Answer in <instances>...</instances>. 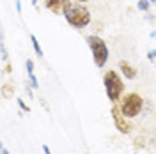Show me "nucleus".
Returning <instances> with one entry per match:
<instances>
[{"instance_id":"nucleus-1","label":"nucleus","mask_w":156,"mask_h":154,"mask_svg":"<svg viewBox=\"0 0 156 154\" xmlns=\"http://www.w3.org/2000/svg\"><path fill=\"white\" fill-rule=\"evenodd\" d=\"M103 87H105V92H107V97L110 99L112 105H117L121 101V97L124 96V82L121 75L110 69L103 75Z\"/></svg>"},{"instance_id":"nucleus-2","label":"nucleus","mask_w":156,"mask_h":154,"mask_svg":"<svg viewBox=\"0 0 156 154\" xmlns=\"http://www.w3.org/2000/svg\"><path fill=\"white\" fill-rule=\"evenodd\" d=\"M62 16L75 29H83L90 23V11L83 4H71Z\"/></svg>"},{"instance_id":"nucleus-3","label":"nucleus","mask_w":156,"mask_h":154,"mask_svg":"<svg viewBox=\"0 0 156 154\" xmlns=\"http://www.w3.org/2000/svg\"><path fill=\"white\" fill-rule=\"evenodd\" d=\"M87 41L89 48H90V53H92V60H94V66L96 68H105L108 62V57H110V51H108V46L107 43L103 41V39L96 36V34H92V36H87L85 37Z\"/></svg>"},{"instance_id":"nucleus-4","label":"nucleus","mask_w":156,"mask_h":154,"mask_svg":"<svg viewBox=\"0 0 156 154\" xmlns=\"http://www.w3.org/2000/svg\"><path fill=\"white\" fill-rule=\"evenodd\" d=\"M117 105H119V110H121L122 115L128 117V119H133V117H136L142 112L144 97L140 96L138 92H128V94H124L121 97V101Z\"/></svg>"},{"instance_id":"nucleus-5","label":"nucleus","mask_w":156,"mask_h":154,"mask_svg":"<svg viewBox=\"0 0 156 154\" xmlns=\"http://www.w3.org/2000/svg\"><path fill=\"white\" fill-rule=\"evenodd\" d=\"M110 115H112V121H114V126L119 133L122 135H129L133 131V126L129 122V119L124 117L119 110V105H112V110H110Z\"/></svg>"},{"instance_id":"nucleus-6","label":"nucleus","mask_w":156,"mask_h":154,"mask_svg":"<svg viewBox=\"0 0 156 154\" xmlns=\"http://www.w3.org/2000/svg\"><path fill=\"white\" fill-rule=\"evenodd\" d=\"M71 5V0H44V7L53 14H64Z\"/></svg>"},{"instance_id":"nucleus-7","label":"nucleus","mask_w":156,"mask_h":154,"mask_svg":"<svg viewBox=\"0 0 156 154\" xmlns=\"http://www.w3.org/2000/svg\"><path fill=\"white\" fill-rule=\"evenodd\" d=\"M119 71L122 73V76L126 78V80H135L138 76V71H136L135 66H131L128 60H121L119 62Z\"/></svg>"},{"instance_id":"nucleus-8","label":"nucleus","mask_w":156,"mask_h":154,"mask_svg":"<svg viewBox=\"0 0 156 154\" xmlns=\"http://www.w3.org/2000/svg\"><path fill=\"white\" fill-rule=\"evenodd\" d=\"M30 43H32V48H34V51H36V55H37L39 58L44 57V51H43V48H41V44H39L37 37L34 36V34H30Z\"/></svg>"},{"instance_id":"nucleus-9","label":"nucleus","mask_w":156,"mask_h":154,"mask_svg":"<svg viewBox=\"0 0 156 154\" xmlns=\"http://www.w3.org/2000/svg\"><path fill=\"white\" fill-rule=\"evenodd\" d=\"M12 92H14V87L11 85V83H4V87H2V94H4V97H9Z\"/></svg>"},{"instance_id":"nucleus-10","label":"nucleus","mask_w":156,"mask_h":154,"mask_svg":"<svg viewBox=\"0 0 156 154\" xmlns=\"http://www.w3.org/2000/svg\"><path fill=\"white\" fill-rule=\"evenodd\" d=\"M149 5H151V2H149V0H138V2H136V7H138L140 11H144V12L149 11Z\"/></svg>"},{"instance_id":"nucleus-11","label":"nucleus","mask_w":156,"mask_h":154,"mask_svg":"<svg viewBox=\"0 0 156 154\" xmlns=\"http://www.w3.org/2000/svg\"><path fill=\"white\" fill-rule=\"evenodd\" d=\"M16 103H18V106H20V110H21V112H25V114H30V106L27 105V103H25V101H23V99H16Z\"/></svg>"},{"instance_id":"nucleus-12","label":"nucleus","mask_w":156,"mask_h":154,"mask_svg":"<svg viewBox=\"0 0 156 154\" xmlns=\"http://www.w3.org/2000/svg\"><path fill=\"white\" fill-rule=\"evenodd\" d=\"M27 76H29V85L32 89H39V82H37V78H36V75L32 73V75H27Z\"/></svg>"},{"instance_id":"nucleus-13","label":"nucleus","mask_w":156,"mask_h":154,"mask_svg":"<svg viewBox=\"0 0 156 154\" xmlns=\"http://www.w3.org/2000/svg\"><path fill=\"white\" fill-rule=\"evenodd\" d=\"M0 51H2V62H7L9 60V53H7V48H5L4 41L0 43Z\"/></svg>"},{"instance_id":"nucleus-14","label":"nucleus","mask_w":156,"mask_h":154,"mask_svg":"<svg viewBox=\"0 0 156 154\" xmlns=\"http://www.w3.org/2000/svg\"><path fill=\"white\" fill-rule=\"evenodd\" d=\"M25 68H27V75H32L34 73V62H32V58H27Z\"/></svg>"},{"instance_id":"nucleus-15","label":"nucleus","mask_w":156,"mask_h":154,"mask_svg":"<svg viewBox=\"0 0 156 154\" xmlns=\"http://www.w3.org/2000/svg\"><path fill=\"white\" fill-rule=\"evenodd\" d=\"M11 71H12V66H11V64H7V62H5V66H4V71H2V73H4V75H9Z\"/></svg>"},{"instance_id":"nucleus-16","label":"nucleus","mask_w":156,"mask_h":154,"mask_svg":"<svg viewBox=\"0 0 156 154\" xmlns=\"http://www.w3.org/2000/svg\"><path fill=\"white\" fill-rule=\"evenodd\" d=\"M147 58H149V60H154V58H156V48L151 50V51L147 53Z\"/></svg>"},{"instance_id":"nucleus-17","label":"nucleus","mask_w":156,"mask_h":154,"mask_svg":"<svg viewBox=\"0 0 156 154\" xmlns=\"http://www.w3.org/2000/svg\"><path fill=\"white\" fill-rule=\"evenodd\" d=\"M41 149H43V152H44V154H51V151H50V147H48L46 144L41 145Z\"/></svg>"},{"instance_id":"nucleus-18","label":"nucleus","mask_w":156,"mask_h":154,"mask_svg":"<svg viewBox=\"0 0 156 154\" xmlns=\"http://www.w3.org/2000/svg\"><path fill=\"white\" fill-rule=\"evenodd\" d=\"M14 4H16V12H21V0H14Z\"/></svg>"},{"instance_id":"nucleus-19","label":"nucleus","mask_w":156,"mask_h":154,"mask_svg":"<svg viewBox=\"0 0 156 154\" xmlns=\"http://www.w3.org/2000/svg\"><path fill=\"white\" fill-rule=\"evenodd\" d=\"M2 154H11V152L7 151V149H5V147H2Z\"/></svg>"},{"instance_id":"nucleus-20","label":"nucleus","mask_w":156,"mask_h":154,"mask_svg":"<svg viewBox=\"0 0 156 154\" xmlns=\"http://www.w3.org/2000/svg\"><path fill=\"white\" fill-rule=\"evenodd\" d=\"M78 4H85V2H89V0H76Z\"/></svg>"},{"instance_id":"nucleus-21","label":"nucleus","mask_w":156,"mask_h":154,"mask_svg":"<svg viewBox=\"0 0 156 154\" xmlns=\"http://www.w3.org/2000/svg\"><path fill=\"white\" fill-rule=\"evenodd\" d=\"M37 2L39 0H32V5H37Z\"/></svg>"},{"instance_id":"nucleus-22","label":"nucleus","mask_w":156,"mask_h":154,"mask_svg":"<svg viewBox=\"0 0 156 154\" xmlns=\"http://www.w3.org/2000/svg\"><path fill=\"white\" fill-rule=\"evenodd\" d=\"M149 2H151V4H156V0H149Z\"/></svg>"}]
</instances>
